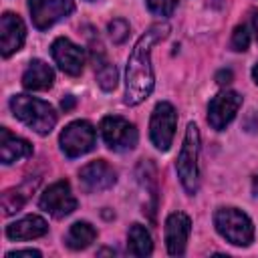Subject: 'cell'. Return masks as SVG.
Returning <instances> with one entry per match:
<instances>
[{"label": "cell", "instance_id": "6da1fadb", "mask_svg": "<svg viewBox=\"0 0 258 258\" xmlns=\"http://www.w3.org/2000/svg\"><path fill=\"white\" fill-rule=\"evenodd\" d=\"M169 32V26L165 22H155L147 28L145 34L139 36L135 46L131 48V54L127 58L125 69V103L127 105H139L145 101L155 85V75L151 67V48L159 40H163Z\"/></svg>", "mask_w": 258, "mask_h": 258}, {"label": "cell", "instance_id": "7a4b0ae2", "mask_svg": "<svg viewBox=\"0 0 258 258\" xmlns=\"http://www.w3.org/2000/svg\"><path fill=\"white\" fill-rule=\"evenodd\" d=\"M10 109L18 121H22L38 135H48L56 125V113L52 105L42 99L28 95H14L10 99Z\"/></svg>", "mask_w": 258, "mask_h": 258}, {"label": "cell", "instance_id": "3957f363", "mask_svg": "<svg viewBox=\"0 0 258 258\" xmlns=\"http://www.w3.org/2000/svg\"><path fill=\"white\" fill-rule=\"evenodd\" d=\"M198 159H200V131L196 123H187L185 135H183V145L179 149L177 155V175L179 181L183 185V189L194 196L200 187V167H198Z\"/></svg>", "mask_w": 258, "mask_h": 258}, {"label": "cell", "instance_id": "277c9868", "mask_svg": "<svg viewBox=\"0 0 258 258\" xmlns=\"http://www.w3.org/2000/svg\"><path fill=\"white\" fill-rule=\"evenodd\" d=\"M214 226L218 234L234 246H250L254 240L252 220L238 208H218L214 214Z\"/></svg>", "mask_w": 258, "mask_h": 258}, {"label": "cell", "instance_id": "5b68a950", "mask_svg": "<svg viewBox=\"0 0 258 258\" xmlns=\"http://www.w3.org/2000/svg\"><path fill=\"white\" fill-rule=\"evenodd\" d=\"M101 135L111 151H131L137 145V129L133 123L119 115H107L101 119Z\"/></svg>", "mask_w": 258, "mask_h": 258}, {"label": "cell", "instance_id": "8992f818", "mask_svg": "<svg viewBox=\"0 0 258 258\" xmlns=\"http://www.w3.org/2000/svg\"><path fill=\"white\" fill-rule=\"evenodd\" d=\"M58 143H60V151L67 157H71V159L81 157L95 147V129L85 119L73 121L62 129Z\"/></svg>", "mask_w": 258, "mask_h": 258}, {"label": "cell", "instance_id": "52a82bcc", "mask_svg": "<svg viewBox=\"0 0 258 258\" xmlns=\"http://www.w3.org/2000/svg\"><path fill=\"white\" fill-rule=\"evenodd\" d=\"M175 123H177V113L171 103L161 101L153 107L151 121H149V137H151V143L159 151L169 149L173 141V133H175Z\"/></svg>", "mask_w": 258, "mask_h": 258}, {"label": "cell", "instance_id": "ba28073f", "mask_svg": "<svg viewBox=\"0 0 258 258\" xmlns=\"http://www.w3.org/2000/svg\"><path fill=\"white\" fill-rule=\"evenodd\" d=\"M38 206H40V210L48 212L52 218H64L77 210V198L73 196L69 181L58 179L42 191Z\"/></svg>", "mask_w": 258, "mask_h": 258}, {"label": "cell", "instance_id": "9c48e42d", "mask_svg": "<svg viewBox=\"0 0 258 258\" xmlns=\"http://www.w3.org/2000/svg\"><path fill=\"white\" fill-rule=\"evenodd\" d=\"M32 24L38 30H46L58 20L67 18L75 10V0H28Z\"/></svg>", "mask_w": 258, "mask_h": 258}, {"label": "cell", "instance_id": "30bf717a", "mask_svg": "<svg viewBox=\"0 0 258 258\" xmlns=\"http://www.w3.org/2000/svg\"><path fill=\"white\" fill-rule=\"evenodd\" d=\"M242 107V97L236 91H222L218 93L208 105V123L216 131H224L236 117L238 109Z\"/></svg>", "mask_w": 258, "mask_h": 258}, {"label": "cell", "instance_id": "8fae6325", "mask_svg": "<svg viewBox=\"0 0 258 258\" xmlns=\"http://www.w3.org/2000/svg\"><path fill=\"white\" fill-rule=\"evenodd\" d=\"M117 181L115 169L105 159H95L81 167L79 171V183L87 194H97L113 187Z\"/></svg>", "mask_w": 258, "mask_h": 258}, {"label": "cell", "instance_id": "7c38bea8", "mask_svg": "<svg viewBox=\"0 0 258 258\" xmlns=\"http://www.w3.org/2000/svg\"><path fill=\"white\" fill-rule=\"evenodd\" d=\"M50 54L54 58V62L58 64V69L71 77L81 75L83 64H85V52L79 44H75L71 38L67 36H58L52 46H50Z\"/></svg>", "mask_w": 258, "mask_h": 258}, {"label": "cell", "instance_id": "4fadbf2b", "mask_svg": "<svg viewBox=\"0 0 258 258\" xmlns=\"http://www.w3.org/2000/svg\"><path fill=\"white\" fill-rule=\"evenodd\" d=\"M26 38V26L18 14L4 12L0 18V52L4 58L22 48Z\"/></svg>", "mask_w": 258, "mask_h": 258}, {"label": "cell", "instance_id": "5bb4252c", "mask_svg": "<svg viewBox=\"0 0 258 258\" xmlns=\"http://www.w3.org/2000/svg\"><path fill=\"white\" fill-rule=\"evenodd\" d=\"M191 220L183 212H173L165 220V246L171 256H181L185 252V244L189 238Z\"/></svg>", "mask_w": 258, "mask_h": 258}, {"label": "cell", "instance_id": "9a60e30c", "mask_svg": "<svg viewBox=\"0 0 258 258\" xmlns=\"http://www.w3.org/2000/svg\"><path fill=\"white\" fill-rule=\"evenodd\" d=\"M30 155H32V145L26 139L12 135L6 127H0V161L4 165H10Z\"/></svg>", "mask_w": 258, "mask_h": 258}, {"label": "cell", "instance_id": "2e32d148", "mask_svg": "<svg viewBox=\"0 0 258 258\" xmlns=\"http://www.w3.org/2000/svg\"><path fill=\"white\" fill-rule=\"evenodd\" d=\"M52 81H54L52 69L40 58H32L26 71L22 73V85L28 91H46L52 87Z\"/></svg>", "mask_w": 258, "mask_h": 258}, {"label": "cell", "instance_id": "e0dca14e", "mask_svg": "<svg viewBox=\"0 0 258 258\" xmlns=\"http://www.w3.org/2000/svg\"><path fill=\"white\" fill-rule=\"evenodd\" d=\"M48 232V224L40 216H26L10 226H6V236L10 240H32Z\"/></svg>", "mask_w": 258, "mask_h": 258}, {"label": "cell", "instance_id": "ac0fdd59", "mask_svg": "<svg viewBox=\"0 0 258 258\" xmlns=\"http://www.w3.org/2000/svg\"><path fill=\"white\" fill-rule=\"evenodd\" d=\"M95 238H97V230L89 222H75L69 228L64 242L71 250H85L95 242Z\"/></svg>", "mask_w": 258, "mask_h": 258}, {"label": "cell", "instance_id": "d6986e66", "mask_svg": "<svg viewBox=\"0 0 258 258\" xmlns=\"http://www.w3.org/2000/svg\"><path fill=\"white\" fill-rule=\"evenodd\" d=\"M127 250L133 256H149L153 252L151 234L141 224H133L127 234Z\"/></svg>", "mask_w": 258, "mask_h": 258}, {"label": "cell", "instance_id": "ffe728a7", "mask_svg": "<svg viewBox=\"0 0 258 258\" xmlns=\"http://www.w3.org/2000/svg\"><path fill=\"white\" fill-rule=\"evenodd\" d=\"M95 75H97V83L103 91H113L117 87V69L115 64L107 62L105 58H101L99 62L95 60Z\"/></svg>", "mask_w": 258, "mask_h": 258}, {"label": "cell", "instance_id": "44dd1931", "mask_svg": "<svg viewBox=\"0 0 258 258\" xmlns=\"http://www.w3.org/2000/svg\"><path fill=\"white\" fill-rule=\"evenodd\" d=\"M24 202H26V194H22V189H16V187L6 189L2 194V210H4V216H12L18 210H22Z\"/></svg>", "mask_w": 258, "mask_h": 258}, {"label": "cell", "instance_id": "7402d4cb", "mask_svg": "<svg viewBox=\"0 0 258 258\" xmlns=\"http://www.w3.org/2000/svg\"><path fill=\"white\" fill-rule=\"evenodd\" d=\"M107 32H109V38L115 42V44H121L127 40L129 36V22L125 18H113L109 24H107Z\"/></svg>", "mask_w": 258, "mask_h": 258}, {"label": "cell", "instance_id": "603a6c76", "mask_svg": "<svg viewBox=\"0 0 258 258\" xmlns=\"http://www.w3.org/2000/svg\"><path fill=\"white\" fill-rule=\"evenodd\" d=\"M248 44H250L248 28H246L244 24H238V26L234 28V32H232L230 46H232V50H236V52H244V50L248 48Z\"/></svg>", "mask_w": 258, "mask_h": 258}, {"label": "cell", "instance_id": "cb8c5ba5", "mask_svg": "<svg viewBox=\"0 0 258 258\" xmlns=\"http://www.w3.org/2000/svg\"><path fill=\"white\" fill-rule=\"evenodd\" d=\"M145 4L157 16H169L175 8V0H145Z\"/></svg>", "mask_w": 258, "mask_h": 258}, {"label": "cell", "instance_id": "d4e9b609", "mask_svg": "<svg viewBox=\"0 0 258 258\" xmlns=\"http://www.w3.org/2000/svg\"><path fill=\"white\" fill-rule=\"evenodd\" d=\"M16 256H34V258H40V252L38 250H32V248H28V250H12V252H6V258H16Z\"/></svg>", "mask_w": 258, "mask_h": 258}, {"label": "cell", "instance_id": "484cf974", "mask_svg": "<svg viewBox=\"0 0 258 258\" xmlns=\"http://www.w3.org/2000/svg\"><path fill=\"white\" fill-rule=\"evenodd\" d=\"M232 81V71H220L218 75H216V83L218 85H226V83H230Z\"/></svg>", "mask_w": 258, "mask_h": 258}, {"label": "cell", "instance_id": "4316f807", "mask_svg": "<svg viewBox=\"0 0 258 258\" xmlns=\"http://www.w3.org/2000/svg\"><path fill=\"white\" fill-rule=\"evenodd\" d=\"M60 107H62L64 111H71V109L75 107V97H73V95H67V97L60 101Z\"/></svg>", "mask_w": 258, "mask_h": 258}, {"label": "cell", "instance_id": "83f0119b", "mask_svg": "<svg viewBox=\"0 0 258 258\" xmlns=\"http://www.w3.org/2000/svg\"><path fill=\"white\" fill-rule=\"evenodd\" d=\"M252 26H254V32H256V40H258V12H254V16H252Z\"/></svg>", "mask_w": 258, "mask_h": 258}, {"label": "cell", "instance_id": "f1b7e54d", "mask_svg": "<svg viewBox=\"0 0 258 258\" xmlns=\"http://www.w3.org/2000/svg\"><path fill=\"white\" fill-rule=\"evenodd\" d=\"M252 79H254V83L258 85V62L252 67Z\"/></svg>", "mask_w": 258, "mask_h": 258}, {"label": "cell", "instance_id": "f546056e", "mask_svg": "<svg viewBox=\"0 0 258 258\" xmlns=\"http://www.w3.org/2000/svg\"><path fill=\"white\" fill-rule=\"evenodd\" d=\"M252 191H254V196H258V175L252 179Z\"/></svg>", "mask_w": 258, "mask_h": 258}]
</instances>
